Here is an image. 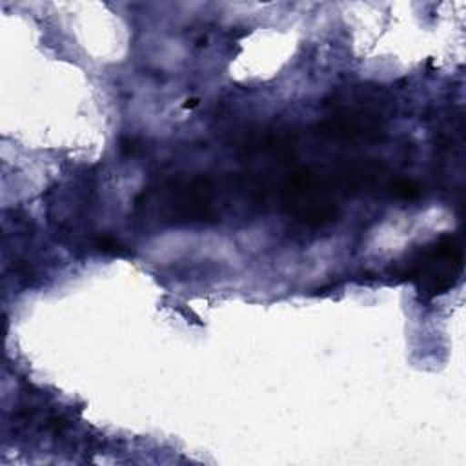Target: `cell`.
Segmentation results:
<instances>
[{"mask_svg":"<svg viewBox=\"0 0 466 466\" xmlns=\"http://www.w3.org/2000/svg\"><path fill=\"white\" fill-rule=\"evenodd\" d=\"M462 242L459 235L446 233L411 251L395 268V275L415 286L420 299L431 300L450 291L462 273Z\"/></svg>","mask_w":466,"mask_h":466,"instance_id":"6da1fadb","label":"cell"}]
</instances>
